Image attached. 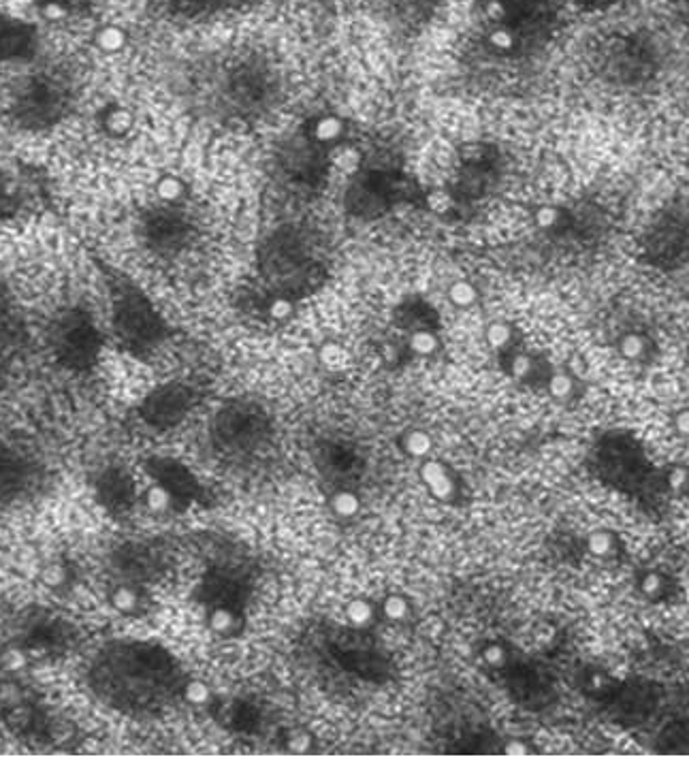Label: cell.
Masks as SVG:
<instances>
[{"instance_id":"cell-36","label":"cell","mask_w":689,"mask_h":781,"mask_svg":"<svg viewBox=\"0 0 689 781\" xmlns=\"http://www.w3.org/2000/svg\"><path fill=\"white\" fill-rule=\"evenodd\" d=\"M75 5L77 0H39L43 15H47L50 20H58L64 18V15H69Z\"/></svg>"},{"instance_id":"cell-8","label":"cell","mask_w":689,"mask_h":781,"mask_svg":"<svg viewBox=\"0 0 689 781\" xmlns=\"http://www.w3.org/2000/svg\"><path fill=\"white\" fill-rule=\"evenodd\" d=\"M137 233L143 250L167 261L182 257L197 242L195 220L173 201H163L143 212Z\"/></svg>"},{"instance_id":"cell-40","label":"cell","mask_w":689,"mask_h":781,"mask_svg":"<svg viewBox=\"0 0 689 781\" xmlns=\"http://www.w3.org/2000/svg\"><path fill=\"white\" fill-rule=\"evenodd\" d=\"M666 483L675 493H685L689 489V468L683 466L672 468L666 476Z\"/></svg>"},{"instance_id":"cell-37","label":"cell","mask_w":689,"mask_h":781,"mask_svg":"<svg viewBox=\"0 0 689 781\" xmlns=\"http://www.w3.org/2000/svg\"><path fill=\"white\" fill-rule=\"evenodd\" d=\"M487 342L498 348V350H504L510 342H512V329L504 323H493L489 329H487Z\"/></svg>"},{"instance_id":"cell-45","label":"cell","mask_w":689,"mask_h":781,"mask_svg":"<svg viewBox=\"0 0 689 781\" xmlns=\"http://www.w3.org/2000/svg\"><path fill=\"white\" fill-rule=\"evenodd\" d=\"M502 752L504 754H510V756H515V754H532V745L530 743H525L523 739H510L504 747H502Z\"/></svg>"},{"instance_id":"cell-23","label":"cell","mask_w":689,"mask_h":781,"mask_svg":"<svg viewBox=\"0 0 689 781\" xmlns=\"http://www.w3.org/2000/svg\"><path fill=\"white\" fill-rule=\"evenodd\" d=\"M109 602L111 607H114L118 613H124V615H131V613H137L139 611V604H141V594L139 589L131 583H120L114 592L109 594Z\"/></svg>"},{"instance_id":"cell-20","label":"cell","mask_w":689,"mask_h":781,"mask_svg":"<svg viewBox=\"0 0 689 781\" xmlns=\"http://www.w3.org/2000/svg\"><path fill=\"white\" fill-rule=\"evenodd\" d=\"M617 350L630 363H645L653 353V340L643 331H628L617 340Z\"/></svg>"},{"instance_id":"cell-43","label":"cell","mask_w":689,"mask_h":781,"mask_svg":"<svg viewBox=\"0 0 689 781\" xmlns=\"http://www.w3.org/2000/svg\"><path fill=\"white\" fill-rule=\"evenodd\" d=\"M474 297H476V293H474V289H472L470 284L461 282V284H455L453 289H451V299L455 301L457 306H470L472 301H474Z\"/></svg>"},{"instance_id":"cell-19","label":"cell","mask_w":689,"mask_h":781,"mask_svg":"<svg viewBox=\"0 0 689 781\" xmlns=\"http://www.w3.org/2000/svg\"><path fill=\"white\" fill-rule=\"evenodd\" d=\"M666 35L672 45H681L689 60V0H675L668 7Z\"/></svg>"},{"instance_id":"cell-4","label":"cell","mask_w":689,"mask_h":781,"mask_svg":"<svg viewBox=\"0 0 689 781\" xmlns=\"http://www.w3.org/2000/svg\"><path fill=\"white\" fill-rule=\"evenodd\" d=\"M325 250L308 227L284 225L259 246V276L274 297L306 295L325 278Z\"/></svg>"},{"instance_id":"cell-27","label":"cell","mask_w":689,"mask_h":781,"mask_svg":"<svg viewBox=\"0 0 689 781\" xmlns=\"http://www.w3.org/2000/svg\"><path fill=\"white\" fill-rule=\"evenodd\" d=\"M587 551L598 560H606L617 551V536L608 530L591 532L587 538Z\"/></svg>"},{"instance_id":"cell-24","label":"cell","mask_w":689,"mask_h":781,"mask_svg":"<svg viewBox=\"0 0 689 781\" xmlns=\"http://www.w3.org/2000/svg\"><path fill=\"white\" fill-rule=\"evenodd\" d=\"M175 498L178 496H175V493L169 487H165L163 483H154L146 491H143V504H146V508L152 510V513H158V515L169 513L175 504Z\"/></svg>"},{"instance_id":"cell-42","label":"cell","mask_w":689,"mask_h":781,"mask_svg":"<svg viewBox=\"0 0 689 781\" xmlns=\"http://www.w3.org/2000/svg\"><path fill=\"white\" fill-rule=\"evenodd\" d=\"M506 649L500 645V643H491L483 649V660L487 666H493V668H500L506 664Z\"/></svg>"},{"instance_id":"cell-35","label":"cell","mask_w":689,"mask_h":781,"mask_svg":"<svg viewBox=\"0 0 689 781\" xmlns=\"http://www.w3.org/2000/svg\"><path fill=\"white\" fill-rule=\"evenodd\" d=\"M508 370H510V376H515L519 380H525V378H530L534 374L536 363H534V359L530 355L517 353V355H512V359L508 363Z\"/></svg>"},{"instance_id":"cell-10","label":"cell","mask_w":689,"mask_h":781,"mask_svg":"<svg viewBox=\"0 0 689 781\" xmlns=\"http://www.w3.org/2000/svg\"><path fill=\"white\" fill-rule=\"evenodd\" d=\"M114 331L126 348L143 353L163 338V323L146 297L124 286L114 299Z\"/></svg>"},{"instance_id":"cell-28","label":"cell","mask_w":689,"mask_h":781,"mask_svg":"<svg viewBox=\"0 0 689 781\" xmlns=\"http://www.w3.org/2000/svg\"><path fill=\"white\" fill-rule=\"evenodd\" d=\"M374 617H376V611H374V604L370 600L355 598L346 604V619L350 621L352 626H357V628L370 626Z\"/></svg>"},{"instance_id":"cell-2","label":"cell","mask_w":689,"mask_h":781,"mask_svg":"<svg viewBox=\"0 0 689 781\" xmlns=\"http://www.w3.org/2000/svg\"><path fill=\"white\" fill-rule=\"evenodd\" d=\"M675 62V45L662 30L630 26L606 33L591 47L589 69L606 90L643 94L662 84Z\"/></svg>"},{"instance_id":"cell-7","label":"cell","mask_w":689,"mask_h":781,"mask_svg":"<svg viewBox=\"0 0 689 781\" xmlns=\"http://www.w3.org/2000/svg\"><path fill=\"white\" fill-rule=\"evenodd\" d=\"M636 257L662 272L689 265V201H668L649 218L636 237Z\"/></svg>"},{"instance_id":"cell-39","label":"cell","mask_w":689,"mask_h":781,"mask_svg":"<svg viewBox=\"0 0 689 781\" xmlns=\"http://www.w3.org/2000/svg\"><path fill=\"white\" fill-rule=\"evenodd\" d=\"M570 3L585 13H600V11H608L617 5L628 3V0H570Z\"/></svg>"},{"instance_id":"cell-3","label":"cell","mask_w":689,"mask_h":781,"mask_svg":"<svg viewBox=\"0 0 689 781\" xmlns=\"http://www.w3.org/2000/svg\"><path fill=\"white\" fill-rule=\"evenodd\" d=\"M282 77L269 60L246 56L227 62L210 77L203 105L229 124H259L282 103Z\"/></svg>"},{"instance_id":"cell-14","label":"cell","mask_w":689,"mask_h":781,"mask_svg":"<svg viewBox=\"0 0 689 781\" xmlns=\"http://www.w3.org/2000/svg\"><path fill=\"white\" fill-rule=\"evenodd\" d=\"M267 429L265 414L250 404H233L216 419V436L229 449H248L263 438Z\"/></svg>"},{"instance_id":"cell-9","label":"cell","mask_w":689,"mask_h":781,"mask_svg":"<svg viewBox=\"0 0 689 781\" xmlns=\"http://www.w3.org/2000/svg\"><path fill=\"white\" fill-rule=\"evenodd\" d=\"M50 344L62 368L86 372L101 357L103 336L86 310L71 308L56 318Z\"/></svg>"},{"instance_id":"cell-22","label":"cell","mask_w":689,"mask_h":781,"mask_svg":"<svg viewBox=\"0 0 689 781\" xmlns=\"http://www.w3.org/2000/svg\"><path fill=\"white\" fill-rule=\"evenodd\" d=\"M99 496L105 502V506H124L128 496H131V487L126 485L122 474L107 472L99 483Z\"/></svg>"},{"instance_id":"cell-18","label":"cell","mask_w":689,"mask_h":781,"mask_svg":"<svg viewBox=\"0 0 689 781\" xmlns=\"http://www.w3.org/2000/svg\"><path fill=\"white\" fill-rule=\"evenodd\" d=\"M421 481L425 483L427 491L434 496L436 500L440 502H448L453 500L455 496V478L451 474V470H448L442 461H436V459H427L423 461L421 466Z\"/></svg>"},{"instance_id":"cell-17","label":"cell","mask_w":689,"mask_h":781,"mask_svg":"<svg viewBox=\"0 0 689 781\" xmlns=\"http://www.w3.org/2000/svg\"><path fill=\"white\" fill-rule=\"evenodd\" d=\"M37 50V33L30 24L0 15V62L28 60Z\"/></svg>"},{"instance_id":"cell-16","label":"cell","mask_w":689,"mask_h":781,"mask_svg":"<svg viewBox=\"0 0 689 781\" xmlns=\"http://www.w3.org/2000/svg\"><path fill=\"white\" fill-rule=\"evenodd\" d=\"M71 641V628L56 617H37L32 619L22 636V653H56L64 649Z\"/></svg>"},{"instance_id":"cell-33","label":"cell","mask_w":689,"mask_h":781,"mask_svg":"<svg viewBox=\"0 0 689 781\" xmlns=\"http://www.w3.org/2000/svg\"><path fill=\"white\" fill-rule=\"evenodd\" d=\"M382 613H384V617L391 619V621H404L408 617V613H410L408 600L402 598V596H397V594L387 596V598H384V602H382Z\"/></svg>"},{"instance_id":"cell-25","label":"cell","mask_w":689,"mask_h":781,"mask_svg":"<svg viewBox=\"0 0 689 781\" xmlns=\"http://www.w3.org/2000/svg\"><path fill=\"white\" fill-rule=\"evenodd\" d=\"M431 449H434V440L423 429H412L402 438V451L412 459H425Z\"/></svg>"},{"instance_id":"cell-11","label":"cell","mask_w":689,"mask_h":781,"mask_svg":"<svg viewBox=\"0 0 689 781\" xmlns=\"http://www.w3.org/2000/svg\"><path fill=\"white\" fill-rule=\"evenodd\" d=\"M408 193L404 180L393 171L370 169L359 173L346 188V210L359 218H378L402 201Z\"/></svg>"},{"instance_id":"cell-13","label":"cell","mask_w":689,"mask_h":781,"mask_svg":"<svg viewBox=\"0 0 689 781\" xmlns=\"http://www.w3.org/2000/svg\"><path fill=\"white\" fill-rule=\"evenodd\" d=\"M39 481V461L18 444L0 442V508L30 496Z\"/></svg>"},{"instance_id":"cell-41","label":"cell","mask_w":689,"mask_h":781,"mask_svg":"<svg viewBox=\"0 0 689 781\" xmlns=\"http://www.w3.org/2000/svg\"><path fill=\"white\" fill-rule=\"evenodd\" d=\"M105 126H107V131H111V133H124L128 126H131V120H128L126 111L114 109V111H109V114H107Z\"/></svg>"},{"instance_id":"cell-38","label":"cell","mask_w":689,"mask_h":781,"mask_svg":"<svg viewBox=\"0 0 689 781\" xmlns=\"http://www.w3.org/2000/svg\"><path fill=\"white\" fill-rule=\"evenodd\" d=\"M96 39H99V45L103 47V50L114 52V50H120V47L124 45V39H126V37H124V33H122L120 28H116V26H107V28L101 30L99 37H96Z\"/></svg>"},{"instance_id":"cell-34","label":"cell","mask_w":689,"mask_h":781,"mask_svg":"<svg viewBox=\"0 0 689 781\" xmlns=\"http://www.w3.org/2000/svg\"><path fill=\"white\" fill-rule=\"evenodd\" d=\"M180 694L184 696V700H188V703H192V705H205L207 700H210V696H212L210 688H207V685L201 683V681H186V683H182V692Z\"/></svg>"},{"instance_id":"cell-1","label":"cell","mask_w":689,"mask_h":781,"mask_svg":"<svg viewBox=\"0 0 689 781\" xmlns=\"http://www.w3.org/2000/svg\"><path fill=\"white\" fill-rule=\"evenodd\" d=\"M88 681L107 705L122 711H146L167 700L175 671L167 653L156 647L116 643L92 660Z\"/></svg>"},{"instance_id":"cell-31","label":"cell","mask_w":689,"mask_h":781,"mask_svg":"<svg viewBox=\"0 0 689 781\" xmlns=\"http://www.w3.org/2000/svg\"><path fill=\"white\" fill-rule=\"evenodd\" d=\"M410 348L416 355H431L438 348V338L429 329H416L410 336Z\"/></svg>"},{"instance_id":"cell-32","label":"cell","mask_w":689,"mask_h":781,"mask_svg":"<svg viewBox=\"0 0 689 781\" xmlns=\"http://www.w3.org/2000/svg\"><path fill=\"white\" fill-rule=\"evenodd\" d=\"M547 387L555 400H568V397L574 393V378L568 376L566 372H557L549 376Z\"/></svg>"},{"instance_id":"cell-46","label":"cell","mask_w":689,"mask_h":781,"mask_svg":"<svg viewBox=\"0 0 689 781\" xmlns=\"http://www.w3.org/2000/svg\"><path fill=\"white\" fill-rule=\"evenodd\" d=\"M687 169H689V154H687Z\"/></svg>"},{"instance_id":"cell-6","label":"cell","mask_w":689,"mask_h":781,"mask_svg":"<svg viewBox=\"0 0 689 781\" xmlns=\"http://www.w3.org/2000/svg\"><path fill=\"white\" fill-rule=\"evenodd\" d=\"M9 118L22 131L54 129L73 109V88L56 73H35L24 77L11 90Z\"/></svg>"},{"instance_id":"cell-30","label":"cell","mask_w":689,"mask_h":781,"mask_svg":"<svg viewBox=\"0 0 689 781\" xmlns=\"http://www.w3.org/2000/svg\"><path fill=\"white\" fill-rule=\"evenodd\" d=\"M210 628L216 634H231L237 628V615L227 607H216L210 613Z\"/></svg>"},{"instance_id":"cell-26","label":"cell","mask_w":689,"mask_h":781,"mask_svg":"<svg viewBox=\"0 0 689 781\" xmlns=\"http://www.w3.org/2000/svg\"><path fill=\"white\" fill-rule=\"evenodd\" d=\"M331 510L342 519H352V517L359 515L361 500L355 491L340 489L331 496Z\"/></svg>"},{"instance_id":"cell-5","label":"cell","mask_w":689,"mask_h":781,"mask_svg":"<svg viewBox=\"0 0 689 781\" xmlns=\"http://www.w3.org/2000/svg\"><path fill=\"white\" fill-rule=\"evenodd\" d=\"M544 242L564 254H585L606 242L613 231V216L604 205L576 201L540 207L534 216Z\"/></svg>"},{"instance_id":"cell-15","label":"cell","mask_w":689,"mask_h":781,"mask_svg":"<svg viewBox=\"0 0 689 781\" xmlns=\"http://www.w3.org/2000/svg\"><path fill=\"white\" fill-rule=\"evenodd\" d=\"M192 393L182 385H165L152 391L141 404V419L152 427H173L186 417Z\"/></svg>"},{"instance_id":"cell-44","label":"cell","mask_w":689,"mask_h":781,"mask_svg":"<svg viewBox=\"0 0 689 781\" xmlns=\"http://www.w3.org/2000/svg\"><path fill=\"white\" fill-rule=\"evenodd\" d=\"M672 427H675V432L689 440V408H683L675 414V419H672Z\"/></svg>"},{"instance_id":"cell-12","label":"cell","mask_w":689,"mask_h":781,"mask_svg":"<svg viewBox=\"0 0 689 781\" xmlns=\"http://www.w3.org/2000/svg\"><path fill=\"white\" fill-rule=\"evenodd\" d=\"M325 143L314 131L288 139L276 156L280 178L295 188H316L329 169Z\"/></svg>"},{"instance_id":"cell-21","label":"cell","mask_w":689,"mask_h":781,"mask_svg":"<svg viewBox=\"0 0 689 781\" xmlns=\"http://www.w3.org/2000/svg\"><path fill=\"white\" fill-rule=\"evenodd\" d=\"M24 195L20 184L15 182L9 173L0 171V220L18 214L22 210Z\"/></svg>"},{"instance_id":"cell-29","label":"cell","mask_w":689,"mask_h":781,"mask_svg":"<svg viewBox=\"0 0 689 781\" xmlns=\"http://www.w3.org/2000/svg\"><path fill=\"white\" fill-rule=\"evenodd\" d=\"M638 587H640V594L643 596L660 598L666 594V589H668V577L662 575V572H658V570H649V572H645L643 577H640Z\"/></svg>"}]
</instances>
